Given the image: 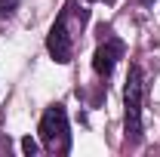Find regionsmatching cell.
Listing matches in <instances>:
<instances>
[{"mask_svg": "<svg viewBox=\"0 0 160 157\" xmlns=\"http://www.w3.org/2000/svg\"><path fill=\"white\" fill-rule=\"evenodd\" d=\"M120 56H123V43H120L117 37H108L99 49H96V56H92V68H96V74H99V77H108V74L114 71V65H117Z\"/></svg>", "mask_w": 160, "mask_h": 157, "instance_id": "4", "label": "cell"}, {"mask_svg": "<svg viewBox=\"0 0 160 157\" xmlns=\"http://www.w3.org/2000/svg\"><path fill=\"white\" fill-rule=\"evenodd\" d=\"M22 151L25 154H37V142L34 139H22Z\"/></svg>", "mask_w": 160, "mask_h": 157, "instance_id": "6", "label": "cell"}, {"mask_svg": "<svg viewBox=\"0 0 160 157\" xmlns=\"http://www.w3.org/2000/svg\"><path fill=\"white\" fill-rule=\"evenodd\" d=\"M40 142L46 145V151H68L71 136H68V114L62 105L46 108V114L40 117Z\"/></svg>", "mask_w": 160, "mask_h": 157, "instance_id": "2", "label": "cell"}, {"mask_svg": "<svg viewBox=\"0 0 160 157\" xmlns=\"http://www.w3.org/2000/svg\"><path fill=\"white\" fill-rule=\"evenodd\" d=\"M71 9H74V0H68V6L62 9V16L56 19V25H52L49 34H46V49H49V56L59 62V65H68L71 56H74V34H71V28H68Z\"/></svg>", "mask_w": 160, "mask_h": 157, "instance_id": "3", "label": "cell"}, {"mask_svg": "<svg viewBox=\"0 0 160 157\" xmlns=\"http://www.w3.org/2000/svg\"><path fill=\"white\" fill-rule=\"evenodd\" d=\"M145 3H148V0H145Z\"/></svg>", "mask_w": 160, "mask_h": 157, "instance_id": "8", "label": "cell"}, {"mask_svg": "<svg viewBox=\"0 0 160 157\" xmlns=\"http://www.w3.org/2000/svg\"><path fill=\"white\" fill-rule=\"evenodd\" d=\"M102 3H114V0H102Z\"/></svg>", "mask_w": 160, "mask_h": 157, "instance_id": "7", "label": "cell"}, {"mask_svg": "<svg viewBox=\"0 0 160 157\" xmlns=\"http://www.w3.org/2000/svg\"><path fill=\"white\" fill-rule=\"evenodd\" d=\"M142 68L132 65L129 68V77H126V89H123V126H126V136L139 139L142 136Z\"/></svg>", "mask_w": 160, "mask_h": 157, "instance_id": "1", "label": "cell"}, {"mask_svg": "<svg viewBox=\"0 0 160 157\" xmlns=\"http://www.w3.org/2000/svg\"><path fill=\"white\" fill-rule=\"evenodd\" d=\"M19 3H22V0H0V16H3V19L12 16V13L19 9Z\"/></svg>", "mask_w": 160, "mask_h": 157, "instance_id": "5", "label": "cell"}]
</instances>
